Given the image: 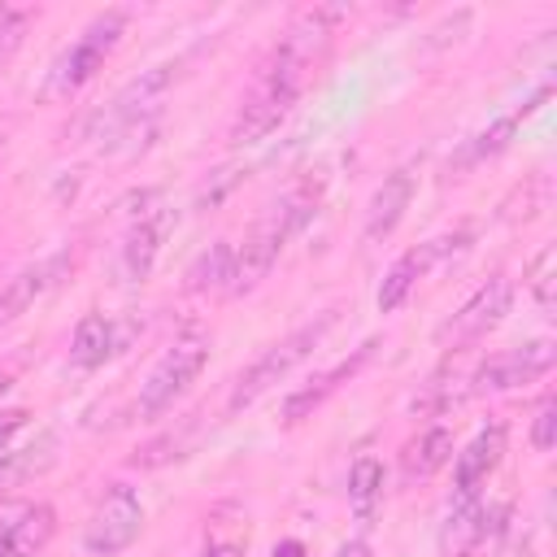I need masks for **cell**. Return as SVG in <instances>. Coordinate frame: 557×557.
I'll return each instance as SVG.
<instances>
[{
  "mask_svg": "<svg viewBox=\"0 0 557 557\" xmlns=\"http://www.w3.org/2000/svg\"><path fill=\"white\" fill-rule=\"evenodd\" d=\"M318 209V187L313 183H300L292 187L278 205H270V213L248 231V239L235 248V274H231V292H252L278 261L283 244L313 218Z\"/></svg>",
  "mask_w": 557,
  "mask_h": 557,
  "instance_id": "6da1fadb",
  "label": "cell"
},
{
  "mask_svg": "<svg viewBox=\"0 0 557 557\" xmlns=\"http://www.w3.org/2000/svg\"><path fill=\"white\" fill-rule=\"evenodd\" d=\"M431 261H435V257H431V244L409 248L405 257H396V265L383 274V287H379V313H396V309L409 300L413 283L426 274V265H431Z\"/></svg>",
  "mask_w": 557,
  "mask_h": 557,
  "instance_id": "2e32d148",
  "label": "cell"
},
{
  "mask_svg": "<svg viewBox=\"0 0 557 557\" xmlns=\"http://www.w3.org/2000/svg\"><path fill=\"white\" fill-rule=\"evenodd\" d=\"M205 344L200 339H178L152 370H148V379H144V387H139V400H135V418H144V422H152V418H161L191 383H196V374L205 370Z\"/></svg>",
  "mask_w": 557,
  "mask_h": 557,
  "instance_id": "5b68a950",
  "label": "cell"
},
{
  "mask_svg": "<svg viewBox=\"0 0 557 557\" xmlns=\"http://www.w3.org/2000/svg\"><path fill=\"white\" fill-rule=\"evenodd\" d=\"M231 274H235V244L213 239L191 265H187V292L205 296V292H231Z\"/></svg>",
  "mask_w": 557,
  "mask_h": 557,
  "instance_id": "9a60e30c",
  "label": "cell"
},
{
  "mask_svg": "<svg viewBox=\"0 0 557 557\" xmlns=\"http://www.w3.org/2000/svg\"><path fill=\"white\" fill-rule=\"evenodd\" d=\"M57 531V513L52 505H30L17 513V522H4V540H9V557H35Z\"/></svg>",
  "mask_w": 557,
  "mask_h": 557,
  "instance_id": "e0dca14e",
  "label": "cell"
},
{
  "mask_svg": "<svg viewBox=\"0 0 557 557\" xmlns=\"http://www.w3.org/2000/svg\"><path fill=\"white\" fill-rule=\"evenodd\" d=\"M0 557H9V540H4V527H0Z\"/></svg>",
  "mask_w": 557,
  "mask_h": 557,
  "instance_id": "83f0119b",
  "label": "cell"
},
{
  "mask_svg": "<svg viewBox=\"0 0 557 557\" xmlns=\"http://www.w3.org/2000/svg\"><path fill=\"white\" fill-rule=\"evenodd\" d=\"M274 557H305V544H300V540H283V544L274 548Z\"/></svg>",
  "mask_w": 557,
  "mask_h": 557,
  "instance_id": "484cf974",
  "label": "cell"
},
{
  "mask_svg": "<svg viewBox=\"0 0 557 557\" xmlns=\"http://www.w3.org/2000/svg\"><path fill=\"white\" fill-rule=\"evenodd\" d=\"M61 265H65V257H52V261L26 265V270H17L13 278H4V287H0V326L13 322V318H22V313L35 305V296L57 283Z\"/></svg>",
  "mask_w": 557,
  "mask_h": 557,
  "instance_id": "4fadbf2b",
  "label": "cell"
},
{
  "mask_svg": "<svg viewBox=\"0 0 557 557\" xmlns=\"http://www.w3.org/2000/svg\"><path fill=\"white\" fill-rule=\"evenodd\" d=\"M553 265H557V252L544 248V252L531 261V274H527L531 296H535V305H540L544 313H553Z\"/></svg>",
  "mask_w": 557,
  "mask_h": 557,
  "instance_id": "44dd1931",
  "label": "cell"
},
{
  "mask_svg": "<svg viewBox=\"0 0 557 557\" xmlns=\"http://www.w3.org/2000/svg\"><path fill=\"white\" fill-rule=\"evenodd\" d=\"M483 500L479 492H453L444 527H440V553L444 557H466L479 540H483Z\"/></svg>",
  "mask_w": 557,
  "mask_h": 557,
  "instance_id": "7c38bea8",
  "label": "cell"
},
{
  "mask_svg": "<svg viewBox=\"0 0 557 557\" xmlns=\"http://www.w3.org/2000/svg\"><path fill=\"white\" fill-rule=\"evenodd\" d=\"M26 409H0V457H9V444H13V435L26 426Z\"/></svg>",
  "mask_w": 557,
  "mask_h": 557,
  "instance_id": "cb8c5ba5",
  "label": "cell"
},
{
  "mask_svg": "<svg viewBox=\"0 0 557 557\" xmlns=\"http://www.w3.org/2000/svg\"><path fill=\"white\" fill-rule=\"evenodd\" d=\"M300 87H305L300 74H292V70H283V65H274V61H265L261 74H257V83H252V91L244 96V104H239V113H235V122H231V139H235V144H257V139H265L270 131H278V122L292 113Z\"/></svg>",
  "mask_w": 557,
  "mask_h": 557,
  "instance_id": "3957f363",
  "label": "cell"
},
{
  "mask_svg": "<svg viewBox=\"0 0 557 557\" xmlns=\"http://www.w3.org/2000/svg\"><path fill=\"white\" fill-rule=\"evenodd\" d=\"M509 305H513V283L505 278V274H492L444 326H440V344H453V348H466V344H474V339H483L505 313H509Z\"/></svg>",
  "mask_w": 557,
  "mask_h": 557,
  "instance_id": "52a82bcc",
  "label": "cell"
},
{
  "mask_svg": "<svg viewBox=\"0 0 557 557\" xmlns=\"http://www.w3.org/2000/svg\"><path fill=\"white\" fill-rule=\"evenodd\" d=\"M109 352H113V322H109L104 313H87V318L74 326V344H70L74 366L96 370V366L109 361Z\"/></svg>",
  "mask_w": 557,
  "mask_h": 557,
  "instance_id": "ac0fdd59",
  "label": "cell"
},
{
  "mask_svg": "<svg viewBox=\"0 0 557 557\" xmlns=\"http://www.w3.org/2000/svg\"><path fill=\"white\" fill-rule=\"evenodd\" d=\"M500 453H505V426H487L470 440L466 453H457V492H479V483L500 466Z\"/></svg>",
  "mask_w": 557,
  "mask_h": 557,
  "instance_id": "5bb4252c",
  "label": "cell"
},
{
  "mask_svg": "<svg viewBox=\"0 0 557 557\" xmlns=\"http://www.w3.org/2000/svg\"><path fill=\"white\" fill-rule=\"evenodd\" d=\"M453 461V435L444 426L422 431L409 448H405V474L409 479H431L435 470H444Z\"/></svg>",
  "mask_w": 557,
  "mask_h": 557,
  "instance_id": "d6986e66",
  "label": "cell"
},
{
  "mask_svg": "<svg viewBox=\"0 0 557 557\" xmlns=\"http://www.w3.org/2000/svg\"><path fill=\"white\" fill-rule=\"evenodd\" d=\"M122 30H126V13H122V9L100 13V17L70 44V52H61V61L52 65V74H48V96H74L83 83H91L96 70L104 65V57L117 48Z\"/></svg>",
  "mask_w": 557,
  "mask_h": 557,
  "instance_id": "277c9868",
  "label": "cell"
},
{
  "mask_svg": "<svg viewBox=\"0 0 557 557\" xmlns=\"http://www.w3.org/2000/svg\"><path fill=\"white\" fill-rule=\"evenodd\" d=\"M374 348H379V339H366L348 361H339V366H331L326 374H318V379H309V387H300V392H292L287 400H283V422L287 426H296V422H305V418H313V409L318 405H326V396H335L348 379H357V370L374 357Z\"/></svg>",
  "mask_w": 557,
  "mask_h": 557,
  "instance_id": "9c48e42d",
  "label": "cell"
},
{
  "mask_svg": "<svg viewBox=\"0 0 557 557\" xmlns=\"http://www.w3.org/2000/svg\"><path fill=\"white\" fill-rule=\"evenodd\" d=\"M339 322V313L335 309H326V313H318V318H309V322H300L292 335H283L278 344H270L239 379H235V387H231V400H226V409L231 413H239V409H248L252 400H261L278 379H287L318 344H322V335L331 331Z\"/></svg>",
  "mask_w": 557,
  "mask_h": 557,
  "instance_id": "7a4b0ae2",
  "label": "cell"
},
{
  "mask_svg": "<svg viewBox=\"0 0 557 557\" xmlns=\"http://www.w3.org/2000/svg\"><path fill=\"white\" fill-rule=\"evenodd\" d=\"M553 361H557V344L553 339H535V344L496 352L474 370V392H509V387L535 383L540 374L553 370Z\"/></svg>",
  "mask_w": 557,
  "mask_h": 557,
  "instance_id": "ba28073f",
  "label": "cell"
},
{
  "mask_svg": "<svg viewBox=\"0 0 557 557\" xmlns=\"http://www.w3.org/2000/svg\"><path fill=\"white\" fill-rule=\"evenodd\" d=\"M379 496H383V466L374 457H357L352 470H348V500H352V509L361 518H370Z\"/></svg>",
  "mask_w": 557,
  "mask_h": 557,
  "instance_id": "ffe728a7",
  "label": "cell"
},
{
  "mask_svg": "<svg viewBox=\"0 0 557 557\" xmlns=\"http://www.w3.org/2000/svg\"><path fill=\"white\" fill-rule=\"evenodd\" d=\"M165 226H170V213L157 209V213H144L139 222H131L126 239H122V274L131 283H144L157 265V252H161V239H165Z\"/></svg>",
  "mask_w": 557,
  "mask_h": 557,
  "instance_id": "8fae6325",
  "label": "cell"
},
{
  "mask_svg": "<svg viewBox=\"0 0 557 557\" xmlns=\"http://www.w3.org/2000/svg\"><path fill=\"white\" fill-rule=\"evenodd\" d=\"M26 22H30V13H26V9H4V13H0V52H9V48L22 39Z\"/></svg>",
  "mask_w": 557,
  "mask_h": 557,
  "instance_id": "603a6c76",
  "label": "cell"
},
{
  "mask_svg": "<svg viewBox=\"0 0 557 557\" xmlns=\"http://www.w3.org/2000/svg\"><path fill=\"white\" fill-rule=\"evenodd\" d=\"M553 444H557V396H544L535 409V422H531V448L548 453Z\"/></svg>",
  "mask_w": 557,
  "mask_h": 557,
  "instance_id": "7402d4cb",
  "label": "cell"
},
{
  "mask_svg": "<svg viewBox=\"0 0 557 557\" xmlns=\"http://www.w3.org/2000/svg\"><path fill=\"white\" fill-rule=\"evenodd\" d=\"M139 527H144V505H139V496H135L131 487L113 483V487L100 496V505L91 509L87 527H83V548H87L91 557H117V553H126V548L139 540Z\"/></svg>",
  "mask_w": 557,
  "mask_h": 557,
  "instance_id": "8992f818",
  "label": "cell"
},
{
  "mask_svg": "<svg viewBox=\"0 0 557 557\" xmlns=\"http://www.w3.org/2000/svg\"><path fill=\"white\" fill-rule=\"evenodd\" d=\"M409 200H413V170H392L374 187V196H370V209H366V244L387 239L400 226Z\"/></svg>",
  "mask_w": 557,
  "mask_h": 557,
  "instance_id": "30bf717a",
  "label": "cell"
},
{
  "mask_svg": "<svg viewBox=\"0 0 557 557\" xmlns=\"http://www.w3.org/2000/svg\"><path fill=\"white\" fill-rule=\"evenodd\" d=\"M535 548H531V535H522V531H513L505 544H500V557H531Z\"/></svg>",
  "mask_w": 557,
  "mask_h": 557,
  "instance_id": "d4e9b609",
  "label": "cell"
},
{
  "mask_svg": "<svg viewBox=\"0 0 557 557\" xmlns=\"http://www.w3.org/2000/svg\"><path fill=\"white\" fill-rule=\"evenodd\" d=\"M339 557H366V544H361V540H352V544H344V548H339Z\"/></svg>",
  "mask_w": 557,
  "mask_h": 557,
  "instance_id": "4316f807",
  "label": "cell"
}]
</instances>
